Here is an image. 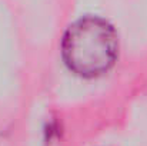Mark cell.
<instances>
[{
    "instance_id": "1",
    "label": "cell",
    "mask_w": 147,
    "mask_h": 146,
    "mask_svg": "<svg viewBox=\"0 0 147 146\" xmlns=\"http://www.w3.org/2000/svg\"><path fill=\"white\" fill-rule=\"evenodd\" d=\"M120 40L116 27L100 16H82L64 32L60 53L64 66L82 79L106 76L117 63Z\"/></svg>"
}]
</instances>
